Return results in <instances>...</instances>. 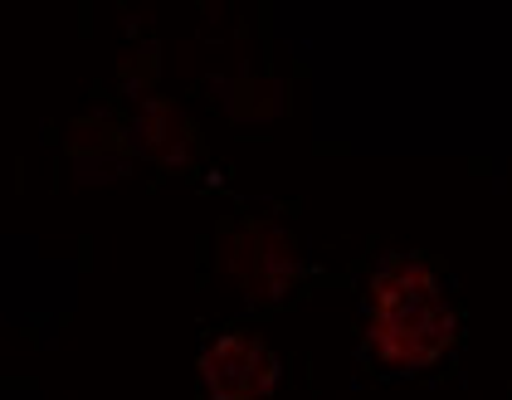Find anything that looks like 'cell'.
<instances>
[{
  "label": "cell",
  "instance_id": "obj_1",
  "mask_svg": "<svg viewBox=\"0 0 512 400\" xmlns=\"http://www.w3.org/2000/svg\"><path fill=\"white\" fill-rule=\"evenodd\" d=\"M454 342L444 288L420 259H391L371 283V347L391 366H434Z\"/></svg>",
  "mask_w": 512,
  "mask_h": 400
},
{
  "label": "cell",
  "instance_id": "obj_2",
  "mask_svg": "<svg viewBox=\"0 0 512 400\" xmlns=\"http://www.w3.org/2000/svg\"><path fill=\"white\" fill-rule=\"evenodd\" d=\"M220 269L259 303H274L298 279V244L269 220H244L220 249Z\"/></svg>",
  "mask_w": 512,
  "mask_h": 400
},
{
  "label": "cell",
  "instance_id": "obj_3",
  "mask_svg": "<svg viewBox=\"0 0 512 400\" xmlns=\"http://www.w3.org/2000/svg\"><path fill=\"white\" fill-rule=\"evenodd\" d=\"M200 386L210 400H269L278 386V357L249 332H225L200 352Z\"/></svg>",
  "mask_w": 512,
  "mask_h": 400
}]
</instances>
